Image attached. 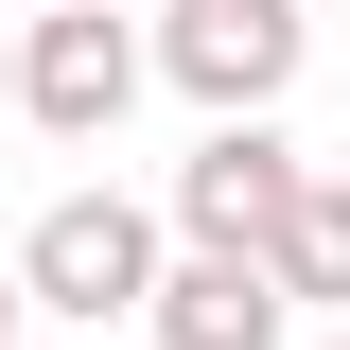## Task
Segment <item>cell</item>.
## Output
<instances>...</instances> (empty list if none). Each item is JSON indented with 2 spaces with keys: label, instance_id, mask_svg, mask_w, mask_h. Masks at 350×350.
I'll use <instances>...</instances> for the list:
<instances>
[{
  "label": "cell",
  "instance_id": "8",
  "mask_svg": "<svg viewBox=\"0 0 350 350\" xmlns=\"http://www.w3.org/2000/svg\"><path fill=\"white\" fill-rule=\"evenodd\" d=\"M0 350H18V280H0Z\"/></svg>",
  "mask_w": 350,
  "mask_h": 350
},
{
  "label": "cell",
  "instance_id": "6",
  "mask_svg": "<svg viewBox=\"0 0 350 350\" xmlns=\"http://www.w3.org/2000/svg\"><path fill=\"white\" fill-rule=\"evenodd\" d=\"M262 280H280V298H350V175H315L298 211H280V245H262Z\"/></svg>",
  "mask_w": 350,
  "mask_h": 350
},
{
  "label": "cell",
  "instance_id": "4",
  "mask_svg": "<svg viewBox=\"0 0 350 350\" xmlns=\"http://www.w3.org/2000/svg\"><path fill=\"white\" fill-rule=\"evenodd\" d=\"M140 70H158V53H140L105 0H70V18L18 36V123H36V140H105V123L140 105Z\"/></svg>",
  "mask_w": 350,
  "mask_h": 350
},
{
  "label": "cell",
  "instance_id": "7",
  "mask_svg": "<svg viewBox=\"0 0 350 350\" xmlns=\"http://www.w3.org/2000/svg\"><path fill=\"white\" fill-rule=\"evenodd\" d=\"M0 123H18V36H0Z\"/></svg>",
  "mask_w": 350,
  "mask_h": 350
},
{
  "label": "cell",
  "instance_id": "2",
  "mask_svg": "<svg viewBox=\"0 0 350 350\" xmlns=\"http://www.w3.org/2000/svg\"><path fill=\"white\" fill-rule=\"evenodd\" d=\"M298 53H315V18H298V0H175V18H158V70L193 88L211 123H280Z\"/></svg>",
  "mask_w": 350,
  "mask_h": 350
},
{
  "label": "cell",
  "instance_id": "1",
  "mask_svg": "<svg viewBox=\"0 0 350 350\" xmlns=\"http://www.w3.org/2000/svg\"><path fill=\"white\" fill-rule=\"evenodd\" d=\"M18 298H53V315H158V211L140 193H53L36 211V245H18Z\"/></svg>",
  "mask_w": 350,
  "mask_h": 350
},
{
  "label": "cell",
  "instance_id": "5",
  "mask_svg": "<svg viewBox=\"0 0 350 350\" xmlns=\"http://www.w3.org/2000/svg\"><path fill=\"white\" fill-rule=\"evenodd\" d=\"M158 350H280L298 333V298L262 280V262H211V245H175L158 262V315H140Z\"/></svg>",
  "mask_w": 350,
  "mask_h": 350
},
{
  "label": "cell",
  "instance_id": "3",
  "mask_svg": "<svg viewBox=\"0 0 350 350\" xmlns=\"http://www.w3.org/2000/svg\"><path fill=\"white\" fill-rule=\"evenodd\" d=\"M298 193H315V158H298L280 123H211L193 158H175V245H211V262H262Z\"/></svg>",
  "mask_w": 350,
  "mask_h": 350
},
{
  "label": "cell",
  "instance_id": "10",
  "mask_svg": "<svg viewBox=\"0 0 350 350\" xmlns=\"http://www.w3.org/2000/svg\"><path fill=\"white\" fill-rule=\"evenodd\" d=\"M315 350H350V333H315Z\"/></svg>",
  "mask_w": 350,
  "mask_h": 350
},
{
  "label": "cell",
  "instance_id": "9",
  "mask_svg": "<svg viewBox=\"0 0 350 350\" xmlns=\"http://www.w3.org/2000/svg\"><path fill=\"white\" fill-rule=\"evenodd\" d=\"M36 18H70V0H36Z\"/></svg>",
  "mask_w": 350,
  "mask_h": 350
}]
</instances>
